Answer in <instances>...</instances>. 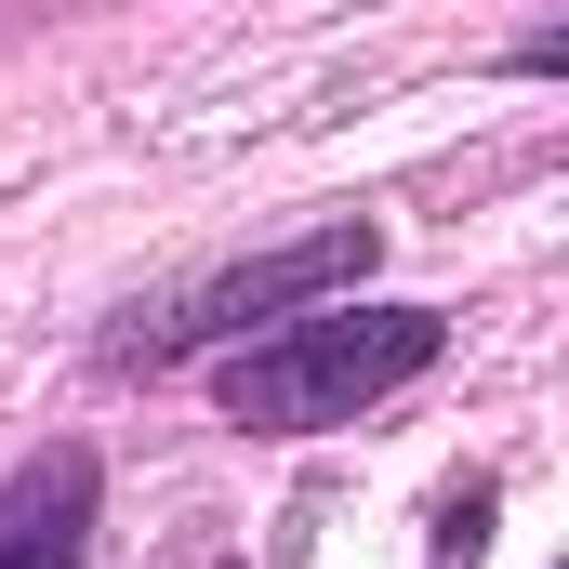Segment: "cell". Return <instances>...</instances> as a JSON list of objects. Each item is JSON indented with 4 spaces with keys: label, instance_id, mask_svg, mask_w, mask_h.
Here are the masks:
<instances>
[{
    "label": "cell",
    "instance_id": "obj_1",
    "mask_svg": "<svg viewBox=\"0 0 569 569\" xmlns=\"http://www.w3.org/2000/svg\"><path fill=\"white\" fill-rule=\"evenodd\" d=\"M425 358H437V305H345V318H305L279 345H239L212 398H226V425H252V437H305V425H358Z\"/></svg>",
    "mask_w": 569,
    "mask_h": 569
},
{
    "label": "cell",
    "instance_id": "obj_2",
    "mask_svg": "<svg viewBox=\"0 0 569 569\" xmlns=\"http://www.w3.org/2000/svg\"><path fill=\"white\" fill-rule=\"evenodd\" d=\"M371 266V226H318V239H291V252H266V266H226V279H199L159 331H133V358H186V345H226V331H252V318H279V305H305V291H345Z\"/></svg>",
    "mask_w": 569,
    "mask_h": 569
},
{
    "label": "cell",
    "instance_id": "obj_3",
    "mask_svg": "<svg viewBox=\"0 0 569 569\" xmlns=\"http://www.w3.org/2000/svg\"><path fill=\"white\" fill-rule=\"evenodd\" d=\"M93 543V450H40L0 477V569H80Z\"/></svg>",
    "mask_w": 569,
    "mask_h": 569
}]
</instances>
